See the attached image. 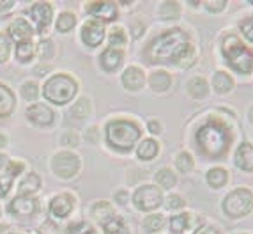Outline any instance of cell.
Returning <instances> with one entry per match:
<instances>
[{
  "mask_svg": "<svg viewBox=\"0 0 253 234\" xmlns=\"http://www.w3.org/2000/svg\"><path fill=\"white\" fill-rule=\"evenodd\" d=\"M197 167V158L193 156L190 149H181L173 156V167L172 169L177 174H191Z\"/></svg>",
  "mask_w": 253,
  "mask_h": 234,
  "instance_id": "484cf974",
  "label": "cell"
},
{
  "mask_svg": "<svg viewBox=\"0 0 253 234\" xmlns=\"http://www.w3.org/2000/svg\"><path fill=\"white\" fill-rule=\"evenodd\" d=\"M103 234H131V233L127 224L124 222V218L114 217L112 220H108L103 226Z\"/></svg>",
  "mask_w": 253,
  "mask_h": 234,
  "instance_id": "836d02e7",
  "label": "cell"
},
{
  "mask_svg": "<svg viewBox=\"0 0 253 234\" xmlns=\"http://www.w3.org/2000/svg\"><path fill=\"white\" fill-rule=\"evenodd\" d=\"M87 9L97 21L101 20V23L115 21L119 18V7L115 2H92L87 5Z\"/></svg>",
  "mask_w": 253,
  "mask_h": 234,
  "instance_id": "ac0fdd59",
  "label": "cell"
},
{
  "mask_svg": "<svg viewBox=\"0 0 253 234\" xmlns=\"http://www.w3.org/2000/svg\"><path fill=\"white\" fill-rule=\"evenodd\" d=\"M71 114L76 117H85V115L90 114V101L89 98H80L75 103V106L71 108Z\"/></svg>",
  "mask_w": 253,
  "mask_h": 234,
  "instance_id": "f35d334b",
  "label": "cell"
},
{
  "mask_svg": "<svg viewBox=\"0 0 253 234\" xmlns=\"http://www.w3.org/2000/svg\"><path fill=\"white\" fill-rule=\"evenodd\" d=\"M142 133H144V128L136 121L119 117V119H112L106 124L105 140L114 151L126 154L131 153L136 147V144L142 140Z\"/></svg>",
  "mask_w": 253,
  "mask_h": 234,
  "instance_id": "277c9868",
  "label": "cell"
},
{
  "mask_svg": "<svg viewBox=\"0 0 253 234\" xmlns=\"http://www.w3.org/2000/svg\"><path fill=\"white\" fill-rule=\"evenodd\" d=\"M69 234H97L94 227H90L89 224L85 222H80V224H71L68 229Z\"/></svg>",
  "mask_w": 253,
  "mask_h": 234,
  "instance_id": "7bdbcfd3",
  "label": "cell"
},
{
  "mask_svg": "<svg viewBox=\"0 0 253 234\" xmlns=\"http://www.w3.org/2000/svg\"><path fill=\"white\" fill-rule=\"evenodd\" d=\"M51 169L59 178L69 179L78 174L80 170V158L73 153H57L51 160Z\"/></svg>",
  "mask_w": 253,
  "mask_h": 234,
  "instance_id": "30bf717a",
  "label": "cell"
},
{
  "mask_svg": "<svg viewBox=\"0 0 253 234\" xmlns=\"http://www.w3.org/2000/svg\"><path fill=\"white\" fill-rule=\"evenodd\" d=\"M14 110V94L7 85L0 84V117H9Z\"/></svg>",
  "mask_w": 253,
  "mask_h": 234,
  "instance_id": "f546056e",
  "label": "cell"
},
{
  "mask_svg": "<svg viewBox=\"0 0 253 234\" xmlns=\"http://www.w3.org/2000/svg\"><path fill=\"white\" fill-rule=\"evenodd\" d=\"M204 179H206V185L209 190H212V191L225 190V188L228 187V183H230V170L225 165L216 163V165H211L206 170Z\"/></svg>",
  "mask_w": 253,
  "mask_h": 234,
  "instance_id": "4fadbf2b",
  "label": "cell"
},
{
  "mask_svg": "<svg viewBox=\"0 0 253 234\" xmlns=\"http://www.w3.org/2000/svg\"><path fill=\"white\" fill-rule=\"evenodd\" d=\"M30 18L34 20L38 32H44V29L51 23L53 9H51V5L48 2H38V4L30 7Z\"/></svg>",
  "mask_w": 253,
  "mask_h": 234,
  "instance_id": "d6986e66",
  "label": "cell"
},
{
  "mask_svg": "<svg viewBox=\"0 0 253 234\" xmlns=\"http://www.w3.org/2000/svg\"><path fill=\"white\" fill-rule=\"evenodd\" d=\"M5 144H7V139L4 135H0V147H5Z\"/></svg>",
  "mask_w": 253,
  "mask_h": 234,
  "instance_id": "11a10c76",
  "label": "cell"
},
{
  "mask_svg": "<svg viewBox=\"0 0 253 234\" xmlns=\"http://www.w3.org/2000/svg\"><path fill=\"white\" fill-rule=\"evenodd\" d=\"M75 208V199L71 193H59L50 202V213L55 218H66Z\"/></svg>",
  "mask_w": 253,
  "mask_h": 234,
  "instance_id": "603a6c76",
  "label": "cell"
},
{
  "mask_svg": "<svg viewBox=\"0 0 253 234\" xmlns=\"http://www.w3.org/2000/svg\"><path fill=\"white\" fill-rule=\"evenodd\" d=\"M34 55V45L32 41H23V43H18L16 47V59L20 62H29Z\"/></svg>",
  "mask_w": 253,
  "mask_h": 234,
  "instance_id": "8d00e7d4",
  "label": "cell"
},
{
  "mask_svg": "<svg viewBox=\"0 0 253 234\" xmlns=\"http://www.w3.org/2000/svg\"><path fill=\"white\" fill-rule=\"evenodd\" d=\"M252 234H253V233H252Z\"/></svg>",
  "mask_w": 253,
  "mask_h": 234,
  "instance_id": "91938a15",
  "label": "cell"
},
{
  "mask_svg": "<svg viewBox=\"0 0 253 234\" xmlns=\"http://www.w3.org/2000/svg\"><path fill=\"white\" fill-rule=\"evenodd\" d=\"M145 130L151 133L152 139H156V137L163 135L165 124H163V121H160V119H149L147 121V128H145Z\"/></svg>",
  "mask_w": 253,
  "mask_h": 234,
  "instance_id": "b9f144b4",
  "label": "cell"
},
{
  "mask_svg": "<svg viewBox=\"0 0 253 234\" xmlns=\"http://www.w3.org/2000/svg\"><path fill=\"white\" fill-rule=\"evenodd\" d=\"M145 23H142L140 20H135L133 23H131V38L133 39H140L142 36L145 34Z\"/></svg>",
  "mask_w": 253,
  "mask_h": 234,
  "instance_id": "f6af8a7d",
  "label": "cell"
},
{
  "mask_svg": "<svg viewBox=\"0 0 253 234\" xmlns=\"http://www.w3.org/2000/svg\"><path fill=\"white\" fill-rule=\"evenodd\" d=\"M186 94L190 96L193 101H204L211 96V85L209 78L204 75H193L186 80Z\"/></svg>",
  "mask_w": 253,
  "mask_h": 234,
  "instance_id": "9a60e30c",
  "label": "cell"
},
{
  "mask_svg": "<svg viewBox=\"0 0 253 234\" xmlns=\"http://www.w3.org/2000/svg\"><path fill=\"white\" fill-rule=\"evenodd\" d=\"M124 62V50L108 47L101 55H99V64L106 73H115Z\"/></svg>",
  "mask_w": 253,
  "mask_h": 234,
  "instance_id": "cb8c5ba5",
  "label": "cell"
},
{
  "mask_svg": "<svg viewBox=\"0 0 253 234\" xmlns=\"http://www.w3.org/2000/svg\"><path fill=\"white\" fill-rule=\"evenodd\" d=\"M223 217L232 222L245 220L253 213V190L250 187H236L228 190L219 202Z\"/></svg>",
  "mask_w": 253,
  "mask_h": 234,
  "instance_id": "5b68a950",
  "label": "cell"
},
{
  "mask_svg": "<svg viewBox=\"0 0 253 234\" xmlns=\"http://www.w3.org/2000/svg\"><path fill=\"white\" fill-rule=\"evenodd\" d=\"M163 206L167 211H170L173 215V213H181L184 211L186 208H188V200L184 199V195L182 193H179V191H169L167 195H165V200H163Z\"/></svg>",
  "mask_w": 253,
  "mask_h": 234,
  "instance_id": "83f0119b",
  "label": "cell"
},
{
  "mask_svg": "<svg viewBox=\"0 0 253 234\" xmlns=\"http://www.w3.org/2000/svg\"><path fill=\"white\" fill-rule=\"evenodd\" d=\"M92 217H94V220H96L97 224L105 226L106 222L112 220V218L115 217V213H114V208H112V204H110V202L101 200V202H96V204L92 206Z\"/></svg>",
  "mask_w": 253,
  "mask_h": 234,
  "instance_id": "4dcf8cb0",
  "label": "cell"
},
{
  "mask_svg": "<svg viewBox=\"0 0 253 234\" xmlns=\"http://www.w3.org/2000/svg\"><path fill=\"white\" fill-rule=\"evenodd\" d=\"M108 43L112 48H119V50H123L126 47L127 43V36H126V30L123 27H115L108 36Z\"/></svg>",
  "mask_w": 253,
  "mask_h": 234,
  "instance_id": "d590c367",
  "label": "cell"
},
{
  "mask_svg": "<svg viewBox=\"0 0 253 234\" xmlns=\"http://www.w3.org/2000/svg\"><path fill=\"white\" fill-rule=\"evenodd\" d=\"M121 84L127 93H138L145 87L147 84V75H145V69L138 64H131L121 75Z\"/></svg>",
  "mask_w": 253,
  "mask_h": 234,
  "instance_id": "7c38bea8",
  "label": "cell"
},
{
  "mask_svg": "<svg viewBox=\"0 0 253 234\" xmlns=\"http://www.w3.org/2000/svg\"><path fill=\"white\" fill-rule=\"evenodd\" d=\"M193 156L212 165L227 160L237 142V115L228 106L200 112L190 130Z\"/></svg>",
  "mask_w": 253,
  "mask_h": 234,
  "instance_id": "6da1fadb",
  "label": "cell"
},
{
  "mask_svg": "<svg viewBox=\"0 0 253 234\" xmlns=\"http://www.w3.org/2000/svg\"><path fill=\"white\" fill-rule=\"evenodd\" d=\"M9 57V41L5 36L0 34V64L5 62Z\"/></svg>",
  "mask_w": 253,
  "mask_h": 234,
  "instance_id": "bcb514c9",
  "label": "cell"
},
{
  "mask_svg": "<svg viewBox=\"0 0 253 234\" xmlns=\"http://www.w3.org/2000/svg\"><path fill=\"white\" fill-rule=\"evenodd\" d=\"M14 5V2L13 0H5V2H2L0 0V11H5V9H11Z\"/></svg>",
  "mask_w": 253,
  "mask_h": 234,
  "instance_id": "f5cc1de1",
  "label": "cell"
},
{
  "mask_svg": "<svg viewBox=\"0 0 253 234\" xmlns=\"http://www.w3.org/2000/svg\"><path fill=\"white\" fill-rule=\"evenodd\" d=\"M135 153L140 162H154L158 158V154L161 153V145L156 139L147 137V139H142V140L136 144Z\"/></svg>",
  "mask_w": 253,
  "mask_h": 234,
  "instance_id": "44dd1931",
  "label": "cell"
},
{
  "mask_svg": "<svg viewBox=\"0 0 253 234\" xmlns=\"http://www.w3.org/2000/svg\"><path fill=\"white\" fill-rule=\"evenodd\" d=\"M21 96H23V99H27V101H32V99L38 98L39 96L38 84H34V82H25L23 87H21Z\"/></svg>",
  "mask_w": 253,
  "mask_h": 234,
  "instance_id": "ab89813d",
  "label": "cell"
},
{
  "mask_svg": "<svg viewBox=\"0 0 253 234\" xmlns=\"http://www.w3.org/2000/svg\"><path fill=\"white\" fill-rule=\"evenodd\" d=\"M62 144L64 145H76L78 144V139H76V135H73V133H66V135L62 137Z\"/></svg>",
  "mask_w": 253,
  "mask_h": 234,
  "instance_id": "816d5d0a",
  "label": "cell"
},
{
  "mask_svg": "<svg viewBox=\"0 0 253 234\" xmlns=\"http://www.w3.org/2000/svg\"><path fill=\"white\" fill-rule=\"evenodd\" d=\"M156 18L163 23H177L182 18V4L177 0H163L158 4Z\"/></svg>",
  "mask_w": 253,
  "mask_h": 234,
  "instance_id": "e0dca14e",
  "label": "cell"
},
{
  "mask_svg": "<svg viewBox=\"0 0 253 234\" xmlns=\"http://www.w3.org/2000/svg\"><path fill=\"white\" fill-rule=\"evenodd\" d=\"M76 93H78V84L75 78L68 75H53L51 78H48L42 87L44 98L55 105H66L75 98Z\"/></svg>",
  "mask_w": 253,
  "mask_h": 234,
  "instance_id": "8992f818",
  "label": "cell"
},
{
  "mask_svg": "<svg viewBox=\"0 0 253 234\" xmlns=\"http://www.w3.org/2000/svg\"><path fill=\"white\" fill-rule=\"evenodd\" d=\"M228 0H204L200 9H204L207 14H223L228 9Z\"/></svg>",
  "mask_w": 253,
  "mask_h": 234,
  "instance_id": "e575fe53",
  "label": "cell"
},
{
  "mask_svg": "<svg viewBox=\"0 0 253 234\" xmlns=\"http://www.w3.org/2000/svg\"><path fill=\"white\" fill-rule=\"evenodd\" d=\"M9 229V226H0V234H4Z\"/></svg>",
  "mask_w": 253,
  "mask_h": 234,
  "instance_id": "9f6ffc18",
  "label": "cell"
},
{
  "mask_svg": "<svg viewBox=\"0 0 253 234\" xmlns=\"http://www.w3.org/2000/svg\"><path fill=\"white\" fill-rule=\"evenodd\" d=\"M147 85L152 93L167 94L173 87V75L165 68L152 69L147 75Z\"/></svg>",
  "mask_w": 253,
  "mask_h": 234,
  "instance_id": "5bb4252c",
  "label": "cell"
},
{
  "mask_svg": "<svg viewBox=\"0 0 253 234\" xmlns=\"http://www.w3.org/2000/svg\"><path fill=\"white\" fill-rule=\"evenodd\" d=\"M163 200H165V193L154 183L140 185V187L133 191V195H131L133 206L142 213L158 211V209L163 206Z\"/></svg>",
  "mask_w": 253,
  "mask_h": 234,
  "instance_id": "52a82bcc",
  "label": "cell"
},
{
  "mask_svg": "<svg viewBox=\"0 0 253 234\" xmlns=\"http://www.w3.org/2000/svg\"><path fill=\"white\" fill-rule=\"evenodd\" d=\"M191 234H221V231L216 226H212V224H204L202 222L200 226H197L191 231Z\"/></svg>",
  "mask_w": 253,
  "mask_h": 234,
  "instance_id": "ee69618b",
  "label": "cell"
},
{
  "mask_svg": "<svg viewBox=\"0 0 253 234\" xmlns=\"http://www.w3.org/2000/svg\"><path fill=\"white\" fill-rule=\"evenodd\" d=\"M9 163H11V160H9L5 154H0V179L9 176ZM9 178H11V176H9Z\"/></svg>",
  "mask_w": 253,
  "mask_h": 234,
  "instance_id": "7dc6e473",
  "label": "cell"
},
{
  "mask_svg": "<svg viewBox=\"0 0 253 234\" xmlns=\"http://www.w3.org/2000/svg\"><path fill=\"white\" fill-rule=\"evenodd\" d=\"M218 53L225 64V69L234 77H253V47L245 43L237 32L227 30L218 41Z\"/></svg>",
  "mask_w": 253,
  "mask_h": 234,
  "instance_id": "3957f363",
  "label": "cell"
},
{
  "mask_svg": "<svg viewBox=\"0 0 253 234\" xmlns=\"http://www.w3.org/2000/svg\"><path fill=\"white\" fill-rule=\"evenodd\" d=\"M246 119H248V123L253 126V103L246 108Z\"/></svg>",
  "mask_w": 253,
  "mask_h": 234,
  "instance_id": "db71d44e",
  "label": "cell"
},
{
  "mask_svg": "<svg viewBox=\"0 0 253 234\" xmlns=\"http://www.w3.org/2000/svg\"><path fill=\"white\" fill-rule=\"evenodd\" d=\"M39 57L41 59H51L55 53V48H53V43H51V39H42L41 43H39Z\"/></svg>",
  "mask_w": 253,
  "mask_h": 234,
  "instance_id": "60d3db41",
  "label": "cell"
},
{
  "mask_svg": "<svg viewBox=\"0 0 253 234\" xmlns=\"http://www.w3.org/2000/svg\"><path fill=\"white\" fill-rule=\"evenodd\" d=\"M23 169H25V165H23V163L11 162V163H9V176H11V178H14V176L21 174V172H23Z\"/></svg>",
  "mask_w": 253,
  "mask_h": 234,
  "instance_id": "681fc988",
  "label": "cell"
},
{
  "mask_svg": "<svg viewBox=\"0 0 253 234\" xmlns=\"http://www.w3.org/2000/svg\"><path fill=\"white\" fill-rule=\"evenodd\" d=\"M232 165L243 174H253V142L239 140L232 149Z\"/></svg>",
  "mask_w": 253,
  "mask_h": 234,
  "instance_id": "9c48e42d",
  "label": "cell"
},
{
  "mask_svg": "<svg viewBox=\"0 0 253 234\" xmlns=\"http://www.w3.org/2000/svg\"><path fill=\"white\" fill-rule=\"evenodd\" d=\"M39 187H41L39 176L34 174V172H30V174H27L25 178L21 179V183L18 185V193H20V195H32L34 191L39 190Z\"/></svg>",
  "mask_w": 253,
  "mask_h": 234,
  "instance_id": "d6a6232c",
  "label": "cell"
},
{
  "mask_svg": "<svg viewBox=\"0 0 253 234\" xmlns=\"http://www.w3.org/2000/svg\"><path fill=\"white\" fill-rule=\"evenodd\" d=\"M149 64L173 66L190 71L199 62V45L193 32L184 27H170L152 39L144 50Z\"/></svg>",
  "mask_w": 253,
  "mask_h": 234,
  "instance_id": "7a4b0ae2",
  "label": "cell"
},
{
  "mask_svg": "<svg viewBox=\"0 0 253 234\" xmlns=\"http://www.w3.org/2000/svg\"><path fill=\"white\" fill-rule=\"evenodd\" d=\"M30 234H41V233H36V231H34V233H30Z\"/></svg>",
  "mask_w": 253,
  "mask_h": 234,
  "instance_id": "680465c9",
  "label": "cell"
},
{
  "mask_svg": "<svg viewBox=\"0 0 253 234\" xmlns=\"http://www.w3.org/2000/svg\"><path fill=\"white\" fill-rule=\"evenodd\" d=\"M39 204L38 199H34L32 195H18L16 199H13V202L9 204V211L13 215H20V217H29L34 215L38 211Z\"/></svg>",
  "mask_w": 253,
  "mask_h": 234,
  "instance_id": "7402d4cb",
  "label": "cell"
},
{
  "mask_svg": "<svg viewBox=\"0 0 253 234\" xmlns=\"http://www.w3.org/2000/svg\"><path fill=\"white\" fill-rule=\"evenodd\" d=\"M9 36L11 39L16 43H23V41H30V36H32V27L27 23L25 20H14L11 25H9Z\"/></svg>",
  "mask_w": 253,
  "mask_h": 234,
  "instance_id": "4316f807",
  "label": "cell"
},
{
  "mask_svg": "<svg viewBox=\"0 0 253 234\" xmlns=\"http://www.w3.org/2000/svg\"><path fill=\"white\" fill-rule=\"evenodd\" d=\"M27 117L38 126H50L53 123V110L42 103H34L27 108Z\"/></svg>",
  "mask_w": 253,
  "mask_h": 234,
  "instance_id": "d4e9b609",
  "label": "cell"
},
{
  "mask_svg": "<svg viewBox=\"0 0 253 234\" xmlns=\"http://www.w3.org/2000/svg\"><path fill=\"white\" fill-rule=\"evenodd\" d=\"M232 234H250V233H246V231H237V233H232Z\"/></svg>",
  "mask_w": 253,
  "mask_h": 234,
  "instance_id": "6f0895ef",
  "label": "cell"
},
{
  "mask_svg": "<svg viewBox=\"0 0 253 234\" xmlns=\"http://www.w3.org/2000/svg\"><path fill=\"white\" fill-rule=\"evenodd\" d=\"M11 185H13V178H2L0 179V197H4L9 193V190H11Z\"/></svg>",
  "mask_w": 253,
  "mask_h": 234,
  "instance_id": "c3c4849f",
  "label": "cell"
},
{
  "mask_svg": "<svg viewBox=\"0 0 253 234\" xmlns=\"http://www.w3.org/2000/svg\"><path fill=\"white\" fill-rule=\"evenodd\" d=\"M154 185L160 188L161 191H173L175 187L179 185V174L172 167H161V169L156 170V174H154Z\"/></svg>",
  "mask_w": 253,
  "mask_h": 234,
  "instance_id": "ffe728a7",
  "label": "cell"
},
{
  "mask_svg": "<svg viewBox=\"0 0 253 234\" xmlns=\"http://www.w3.org/2000/svg\"><path fill=\"white\" fill-rule=\"evenodd\" d=\"M237 34L250 47H253V13L246 14L237 21Z\"/></svg>",
  "mask_w": 253,
  "mask_h": 234,
  "instance_id": "1f68e13d",
  "label": "cell"
},
{
  "mask_svg": "<svg viewBox=\"0 0 253 234\" xmlns=\"http://www.w3.org/2000/svg\"><path fill=\"white\" fill-rule=\"evenodd\" d=\"M204 220H200L195 213L184 211L181 213H173L167 218V229H169L170 234H186V233H191L197 226H200Z\"/></svg>",
  "mask_w": 253,
  "mask_h": 234,
  "instance_id": "ba28073f",
  "label": "cell"
},
{
  "mask_svg": "<svg viewBox=\"0 0 253 234\" xmlns=\"http://www.w3.org/2000/svg\"><path fill=\"white\" fill-rule=\"evenodd\" d=\"M76 23V18L73 13H62L57 20V30L59 32H69V30L75 27Z\"/></svg>",
  "mask_w": 253,
  "mask_h": 234,
  "instance_id": "74e56055",
  "label": "cell"
},
{
  "mask_svg": "<svg viewBox=\"0 0 253 234\" xmlns=\"http://www.w3.org/2000/svg\"><path fill=\"white\" fill-rule=\"evenodd\" d=\"M115 202H119L121 206H124V204H127V200L131 199L129 197V193H127L126 190H119V191H115Z\"/></svg>",
  "mask_w": 253,
  "mask_h": 234,
  "instance_id": "f907efd6",
  "label": "cell"
},
{
  "mask_svg": "<svg viewBox=\"0 0 253 234\" xmlns=\"http://www.w3.org/2000/svg\"><path fill=\"white\" fill-rule=\"evenodd\" d=\"M142 226L147 234H161V231L167 227V218L161 213H149L142 222Z\"/></svg>",
  "mask_w": 253,
  "mask_h": 234,
  "instance_id": "f1b7e54d",
  "label": "cell"
},
{
  "mask_svg": "<svg viewBox=\"0 0 253 234\" xmlns=\"http://www.w3.org/2000/svg\"><path fill=\"white\" fill-rule=\"evenodd\" d=\"M105 34H106V30L101 21H97V20L85 21L84 29H82V41H84L87 47L96 48L103 43Z\"/></svg>",
  "mask_w": 253,
  "mask_h": 234,
  "instance_id": "2e32d148",
  "label": "cell"
},
{
  "mask_svg": "<svg viewBox=\"0 0 253 234\" xmlns=\"http://www.w3.org/2000/svg\"><path fill=\"white\" fill-rule=\"evenodd\" d=\"M209 85H211V93L216 94V96H228L230 93L236 91L237 82L230 71H227L225 68H216L211 73Z\"/></svg>",
  "mask_w": 253,
  "mask_h": 234,
  "instance_id": "8fae6325",
  "label": "cell"
}]
</instances>
